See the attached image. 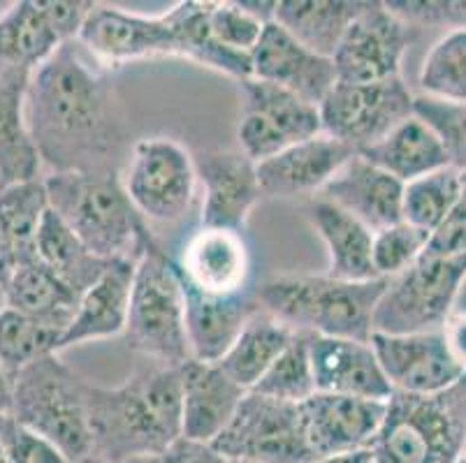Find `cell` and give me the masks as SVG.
Wrapping results in <instances>:
<instances>
[{
	"instance_id": "60d3db41",
	"label": "cell",
	"mask_w": 466,
	"mask_h": 463,
	"mask_svg": "<svg viewBox=\"0 0 466 463\" xmlns=\"http://www.w3.org/2000/svg\"><path fill=\"white\" fill-rule=\"evenodd\" d=\"M430 232L409 223H397L380 229L371 244V265L379 278H395L420 260L430 244Z\"/></svg>"
},
{
	"instance_id": "5b68a950",
	"label": "cell",
	"mask_w": 466,
	"mask_h": 463,
	"mask_svg": "<svg viewBox=\"0 0 466 463\" xmlns=\"http://www.w3.org/2000/svg\"><path fill=\"white\" fill-rule=\"evenodd\" d=\"M126 343L142 362L179 368L190 362L186 301L172 257L156 235L135 260Z\"/></svg>"
},
{
	"instance_id": "db71d44e",
	"label": "cell",
	"mask_w": 466,
	"mask_h": 463,
	"mask_svg": "<svg viewBox=\"0 0 466 463\" xmlns=\"http://www.w3.org/2000/svg\"><path fill=\"white\" fill-rule=\"evenodd\" d=\"M0 463H10V461H7V454H5V449H3V443H0Z\"/></svg>"
},
{
	"instance_id": "4316f807",
	"label": "cell",
	"mask_w": 466,
	"mask_h": 463,
	"mask_svg": "<svg viewBox=\"0 0 466 463\" xmlns=\"http://www.w3.org/2000/svg\"><path fill=\"white\" fill-rule=\"evenodd\" d=\"M304 216L328 250V274L325 276L350 280V283L379 278L371 265L374 232L370 227H364L353 216L320 197H313L304 206Z\"/></svg>"
},
{
	"instance_id": "74e56055",
	"label": "cell",
	"mask_w": 466,
	"mask_h": 463,
	"mask_svg": "<svg viewBox=\"0 0 466 463\" xmlns=\"http://www.w3.org/2000/svg\"><path fill=\"white\" fill-rule=\"evenodd\" d=\"M418 84L422 96L466 102V31H448L431 45L422 61Z\"/></svg>"
},
{
	"instance_id": "5bb4252c",
	"label": "cell",
	"mask_w": 466,
	"mask_h": 463,
	"mask_svg": "<svg viewBox=\"0 0 466 463\" xmlns=\"http://www.w3.org/2000/svg\"><path fill=\"white\" fill-rule=\"evenodd\" d=\"M77 42L109 72L144 58L179 56L172 12L144 16L118 7L93 5Z\"/></svg>"
},
{
	"instance_id": "8d00e7d4",
	"label": "cell",
	"mask_w": 466,
	"mask_h": 463,
	"mask_svg": "<svg viewBox=\"0 0 466 463\" xmlns=\"http://www.w3.org/2000/svg\"><path fill=\"white\" fill-rule=\"evenodd\" d=\"M63 331L5 308L0 313V364L12 377L46 355L61 352Z\"/></svg>"
},
{
	"instance_id": "e575fe53",
	"label": "cell",
	"mask_w": 466,
	"mask_h": 463,
	"mask_svg": "<svg viewBox=\"0 0 466 463\" xmlns=\"http://www.w3.org/2000/svg\"><path fill=\"white\" fill-rule=\"evenodd\" d=\"M207 5L209 3H195L186 0L172 7V16L177 24V42H179V56L198 63L202 67L228 75L237 82L253 79L251 54H241L220 45L209 31L207 21Z\"/></svg>"
},
{
	"instance_id": "ffe728a7",
	"label": "cell",
	"mask_w": 466,
	"mask_h": 463,
	"mask_svg": "<svg viewBox=\"0 0 466 463\" xmlns=\"http://www.w3.org/2000/svg\"><path fill=\"white\" fill-rule=\"evenodd\" d=\"M309 359L316 392L370 401H390L395 394L370 341L309 334Z\"/></svg>"
},
{
	"instance_id": "7402d4cb",
	"label": "cell",
	"mask_w": 466,
	"mask_h": 463,
	"mask_svg": "<svg viewBox=\"0 0 466 463\" xmlns=\"http://www.w3.org/2000/svg\"><path fill=\"white\" fill-rule=\"evenodd\" d=\"M355 148L328 137L299 142L272 158L258 163L262 197L290 199L298 195H316L325 188L329 178L355 156Z\"/></svg>"
},
{
	"instance_id": "cb8c5ba5",
	"label": "cell",
	"mask_w": 466,
	"mask_h": 463,
	"mask_svg": "<svg viewBox=\"0 0 466 463\" xmlns=\"http://www.w3.org/2000/svg\"><path fill=\"white\" fill-rule=\"evenodd\" d=\"M184 290L186 331H188L190 357L195 362L216 364L235 343L253 313L260 311L258 287L235 297H207Z\"/></svg>"
},
{
	"instance_id": "ac0fdd59",
	"label": "cell",
	"mask_w": 466,
	"mask_h": 463,
	"mask_svg": "<svg viewBox=\"0 0 466 463\" xmlns=\"http://www.w3.org/2000/svg\"><path fill=\"white\" fill-rule=\"evenodd\" d=\"M385 406L388 401L320 392L299 403L304 433L313 457L325 458L374 448L376 436L383 427Z\"/></svg>"
},
{
	"instance_id": "b9f144b4",
	"label": "cell",
	"mask_w": 466,
	"mask_h": 463,
	"mask_svg": "<svg viewBox=\"0 0 466 463\" xmlns=\"http://www.w3.org/2000/svg\"><path fill=\"white\" fill-rule=\"evenodd\" d=\"M207 21H209V31L216 40L232 51L241 54H251L253 46L258 45L262 35L260 19L247 12L239 3H209L207 5Z\"/></svg>"
},
{
	"instance_id": "f35d334b",
	"label": "cell",
	"mask_w": 466,
	"mask_h": 463,
	"mask_svg": "<svg viewBox=\"0 0 466 463\" xmlns=\"http://www.w3.org/2000/svg\"><path fill=\"white\" fill-rule=\"evenodd\" d=\"M251 392L274 398V401L295 403V406L316 394L311 359H309V334L295 331L286 350L277 357L272 367L267 368V373L258 380Z\"/></svg>"
},
{
	"instance_id": "2e32d148",
	"label": "cell",
	"mask_w": 466,
	"mask_h": 463,
	"mask_svg": "<svg viewBox=\"0 0 466 463\" xmlns=\"http://www.w3.org/2000/svg\"><path fill=\"white\" fill-rule=\"evenodd\" d=\"M370 343L380 371L397 394L430 397L446 392L466 373L448 352L441 329L406 337L371 334Z\"/></svg>"
},
{
	"instance_id": "11a10c76",
	"label": "cell",
	"mask_w": 466,
	"mask_h": 463,
	"mask_svg": "<svg viewBox=\"0 0 466 463\" xmlns=\"http://www.w3.org/2000/svg\"><path fill=\"white\" fill-rule=\"evenodd\" d=\"M455 463H466V458H464V457H461V458H457Z\"/></svg>"
},
{
	"instance_id": "9a60e30c",
	"label": "cell",
	"mask_w": 466,
	"mask_h": 463,
	"mask_svg": "<svg viewBox=\"0 0 466 463\" xmlns=\"http://www.w3.org/2000/svg\"><path fill=\"white\" fill-rule=\"evenodd\" d=\"M169 257L181 286L188 290L207 297H235L253 290L251 250L244 232L198 225Z\"/></svg>"
},
{
	"instance_id": "4dcf8cb0",
	"label": "cell",
	"mask_w": 466,
	"mask_h": 463,
	"mask_svg": "<svg viewBox=\"0 0 466 463\" xmlns=\"http://www.w3.org/2000/svg\"><path fill=\"white\" fill-rule=\"evenodd\" d=\"M360 156L388 172L390 176H395L404 186L415 178L436 172V169L451 167L439 139L415 116L406 118L395 130H390L380 142L360 151Z\"/></svg>"
},
{
	"instance_id": "484cf974",
	"label": "cell",
	"mask_w": 466,
	"mask_h": 463,
	"mask_svg": "<svg viewBox=\"0 0 466 463\" xmlns=\"http://www.w3.org/2000/svg\"><path fill=\"white\" fill-rule=\"evenodd\" d=\"M133 274L135 260H114L107 267V271L79 297L75 317L63 331L61 350L124 334L128 322Z\"/></svg>"
},
{
	"instance_id": "d6a6232c",
	"label": "cell",
	"mask_w": 466,
	"mask_h": 463,
	"mask_svg": "<svg viewBox=\"0 0 466 463\" xmlns=\"http://www.w3.org/2000/svg\"><path fill=\"white\" fill-rule=\"evenodd\" d=\"M37 260L79 297L107 271L114 260L96 257L49 206L35 232Z\"/></svg>"
},
{
	"instance_id": "44dd1931",
	"label": "cell",
	"mask_w": 466,
	"mask_h": 463,
	"mask_svg": "<svg viewBox=\"0 0 466 463\" xmlns=\"http://www.w3.org/2000/svg\"><path fill=\"white\" fill-rule=\"evenodd\" d=\"M318 197L353 216L374 235L404 220L401 218L404 184L362 158L360 153H355L353 158L329 178Z\"/></svg>"
},
{
	"instance_id": "d6986e66",
	"label": "cell",
	"mask_w": 466,
	"mask_h": 463,
	"mask_svg": "<svg viewBox=\"0 0 466 463\" xmlns=\"http://www.w3.org/2000/svg\"><path fill=\"white\" fill-rule=\"evenodd\" d=\"M251 70L253 79L286 88L313 107L339 82L332 58L313 54L277 21L262 28L260 40L251 51Z\"/></svg>"
},
{
	"instance_id": "bcb514c9",
	"label": "cell",
	"mask_w": 466,
	"mask_h": 463,
	"mask_svg": "<svg viewBox=\"0 0 466 463\" xmlns=\"http://www.w3.org/2000/svg\"><path fill=\"white\" fill-rule=\"evenodd\" d=\"M37 3H40L46 21H49V25H52L63 45L77 40L84 21H86L93 5H96L91 0H37Z\"/></svg>"
},
{
	"instance_id": "e0dca14e",
	"label": "cell",
	"mask_w": 466,
	"mask_h": 463,
	"mask_svg": "<svg viewBox=\"0 0 466 463\" xmlns=\"http://www.w3.org/2000/svg\"><path fill=\"white\" fill-rule=\"evenodd\" d=\"M195 174L202 186V227L244 232L262 199L258 165L241 151H198Z\"/></svg>"
},
{
	"instance_id": "603a6c76",
	"label": "cell",
	"mask_w": 466,
	"mask_h": 463,
	"mask_svg": "<svg viewBox=\"0 0 466 463\" xmlns=\"http://www.w3.org/2000/svg\"><path fill=\"white\" fill-rule=\"evenodd\" d=\"M244 397L247 389L216 364L186 362L181 367V438L211 445L235 418Z\"/></svg>"
},
{
	"instance_id": "9f6ffc18",
	"label": "cell",
	"mask_w": 466,
	"mask_h": 463,
	"mask_svg": "<svg viewBox=\"0 0 466 463\" xmlns=\"http://www.w3.org/2000/svg\"><path fill=\"white\" fill-rule=\"evenodd\" d=\"M464 458H466V440H464Z\"/></svg>"
},
{
	"instance_id": "ba28073f",
	"label": "cell",
	"mask_w": 466,
	"mask_h": 463,
	"mask_svg": "<svg viewBox=\"0 0 466 463\" xmlns=\"http://www.w3.org/2000/svg\"><path fill=\"white\" fill-rule=\"evenodd\" d=\"M466 271V255L420 260L388 280L371 317V334H427L439 331L452 313L457 287Z\"/></svg>"
},
{
	"instance_id": "f546056e",
	"label": "cell",
	"mask_w": 466,
	"mask_h": 463,
	"mask_svg": "<svg viewBox=\"0 0 466 463\" xmlns=\"http://www.w3.org/2000/svg\"><path fill=\"white\" fill-rule=\"evenodd\" d=\"M46 206L42 178L0 190V286L21 265L37 260L35 232Z\"/></svg>"
},
{
	"instance_id": "c3c4849f",
	"label": "cell",
	"mask_w": 466,
	"mask_h": 463,
	"mask_svg": "<svg viewBox=\"0 0 466 463\" xmlns=\"http://www.w3.org/2000/svg\"><path fill=\"white\" fill-rule=\"evenodd\" d=\"M441 334L446 338L448 352L452 355V359L466 371V316L451 313L446 325L441 327Z\"/></svg>"
},
{
	"instance_id": "83f0119b",
	"label": "cell",
	"mask_w": 466,
	"mask_h": 463,
	"mask_svg": "<svg viewBox=\"0 0 466 463\" xmlns=\"http://www.w3.org/2000/svg\"><path fill=\"white\" fill-rule=\"evenodd\" d=\"M367 0H277L274 21L307 49L332 58Z\"/></svg>"
},
{
	"instance_id": "d4e9b609",
	"label": "cell",
	"mask_w": 466,
	"mask_h": 463,
	"mask_svg": "<svg viewBox=\"0 0 466 463\" xmlns=\"http://www.w3.org/2000/svg\"><path fill=\"white\" fill-rule=\"evenodd\" d=\"M33 72L0 67V190L40 181V153L26 123V91Z\"/></svg>"
},
{
	"instance_id": "836d02e7",
	"label": "cell",
	"mask_w": 466,
	"mask_h": 463,
	"mask_svg": "<svg viewBox=\"0 0 466 463\" xmlns=\"http://www.w3.org/2000/svg\"><path fill=\"white\" fill-rule=\"evenodd\" d=\"M61 45L37 0L15 3L0 16V67L33 72L49 61Z\"/></svg>"
},
{
	"instance_id": "1f68e13d",
	"label": "cell",
	"mask_w": 466,
	"mask_h": 463,
	"mask_svg": "<svg viewBox=\"0 0 466 463\" xmlns=\"http://www.w3.org/2000/svg\"><path fill=\"white\" fill-rule=\"evenodd\" d=\"M292 337H295V331L288 329L277 317L260 308L244 325L239 337L216 362V367L232 382H237L241 389L251 392L258 380L267 373V368L272 367L277 357L286 350Z\"/></svg>"
},
{
	"instance_id": "f6af8a7d",
	"label": "cell",
	"mask_w": 466,
	"mask_h": 463,
	"mask_svg": "<svg viewBox=\"0 0 466 463\" xmlns=\"http://www.w3.org/2000/svg\"><path fill=\"white\" fill-rule=\"evenodd\" d=\"M425 255L431 257H455L466 255V172H461V193L448 218L431 232Z\"/></svg>"
},
{
	"instance_id": "f1b7e54d",
	"label": "cell",
	"mask_w": 466,
	"mask_h": 463,
	"mask_svg": "<svg viewBox=\"0 0 466 463\" xmlns=\"http://www.w3.org/2000/svg\"><path fill=\"white\" fill-rule=\"evenodd\" d=\"M3 290L7 308L58 331L67 329L79 304L77 292H72L40 260L26 262L12 271Z\"/></svg>"
},
{
	"instance_id": "8992f818",
	"label": "cell",
	"mask_w": 466,
	"mask_h": 463,
	"mask_svg": "<svg viewBox=\"0 0 466 463\" xmlns=\"http://www.w3.org/2000/svg\"><path fill=\"white\" fill-rule=\"evenodd\" d=\"M466 373L446 392L392 394L374 443L376 463H455L464 457Z\"/></svg>"
},
{
	"instance_id": "ab89813d",
	"label": "cell",
	"mask_w": 466,
	"mask_h": 463,
	"mask_svg": "<svg viewBox=\"0 0 466 463\" xmlns=\"http://www.w3.org/2000/svg\"><path fill=\"white\" fill-rule=\"evenodd\" d=\"M413 116L425 123L448 156L451 167L466 172V102L413 96Z\"/></svg>"
},
{
	"instance_id": "3957f363",
	"label": "cell",
	"mask_w": 466,
	"mask_h": 463,
	"mask_svg": "<svg viewBox=\"0 0 466 463\" xmlns=\"http://www.w3.org/2000/svg\"><path fill=\"white\" fill-rule=\"evenodd\" d=\"M49 209L103 260H137L151 225L137 214L121 172H56L42 178Z\"/></svg>"
},
{
	"instance_id": "681fc988",
	"label": "cell",
	"mask_w": 466,
	"mask_h": 463,
	"mask_svg": "<svg viewBox=\"0 0 466 463\" xmlns=\"http://www.w3.org/2000/svg\"><path fill=\"white\" fill-rule=\"evenodd\" d=\"M12 401H15V377L0 364V415H12Z\"/></svg>"
},
{
	"instance_id": "f907efd6",
	"label": "cell",
	"mask_w": 466,
	"mask_h": 463,
	"mask_svg": "<svg viewBox=\"0 0 466 463\" xmlns=\"http://www.w3.org/2000/svg\"><path fill=\"white\" fill-rule=\"evenodd\" d=\"M313 463H376L374 449H360V452L334 454V457L316 458Z\"/></svg>"
},
{
	"instance_id": "4fadbf2b",
	"label": "cell",
	"mask_w": 466,
	"mask_h": 463,
	"mask_svg": "<svg viewBox=\"0 0 466 463\" xmlns=\"http://www.w3.org/2000/svg\"><path fill=\"white\" fill-rule=\"evenodd\" d=\"M418 31L420 28L400 19L385 3L367 0L334 51L337 79L346 84H374L401 76V61L418 40Z\"/></svg>"
},
{
	"instance_id": "816d5d0a",
	"label": "cell",
	"mask_w": 466,
	"mask_h": 463,
	"mask_svg": "<svg viewBox=\"0 0 466 463\" xmlns=\"http://www.w3.org/2000/svg\"><path fill=\"white\" fill-rule=\"evenodd\" d=\"M452 313H455V316H466V271L460 280V287H457L455 304H452Z\"/></svg>"
},
{
	"instance_id": "30bf717a",
	"label": "cell",
	"mask_w": 466,
	"mask_h": 463,
	"mask_svg": "<svg viewBox=\"0 0 466 463\" xmlns=\"http://www.w3.org/2000/svg\"><path fill=\"white\" fill-rule=\"evenodd\" d=\"M211 448L228 461L241 463H313L302 413L295 403L274 401L247 392Z\"/></svg>"
},
{
	"instance_id": "9c48e42d",
	"label": "cell",
	"mask_w": 466,
	"mask_h": 463,
	"mask_svg": "<svg viewBox=\"0 0 466 463\" xmlns=\"http://www.w3.org/2000/svg\"><path fill=\"white\" fill-rule=\"evenodd\" d=\"M121 184L147 223H179L193 206L198 186L193 153L169 137L137 139L121 169Z\"/></svg>"
},
{
	"instance_id": "7dc6e473",
	"label": "cell",
	"mask_w": 466,
	"mask_h": 463,
	"mask_svg": "<svg viewBox=\"0 0 466 463\" xmlns=\"http://www.w3.org/2000/svg\"><path fill=\"white\" fill-rule=\"evenodd\" d=\"M228 458L220 457L211 445L195 443V440L179 438L169 445L165 452L149 458H139L133 463H226Z\"/></svg>"
},
{
	"instance_id": "7bdbcfd3",
	"label": "cell",
	"mask_w": 466,
	"mask_h": 463,
	"mask_svg": "<svg viewBox=\"0 0 466 463\" xmlns=\"http://www.w3.org/2000/svg\"><path fill=\"white\" fill-rule=\"evenodd\" d=\"M0 443L10 463H70L66 454L12 415H0Z\"/></svg>"
},
{
	"instance_id": "277c9868",
	"label": "cell",
	"mask_w": 466,
	"mask_h": 463,
	"mask_svg": "<svg viewBox=\"0 0 466 463\" xmlns=\"http://www.w3.org/2000/svg\"><path fill=\"white\" fill-rule=\"evenodd\" d=\"M388 280L350 283L329 276H274L258 287V301L262 311L299 334L370 341L371 317Z\"/></svg>"
},
{
	"instance_id": "6f0895ef",
	"label": "cell",
	"mask_w": 466,
	"mask_h": 463,
	"mask_svg": "<svg viewBox=\"0 0 466 463\" xmlns=\"http://www.w3.org/2000/svg\"><path fill=\"white\" fill-rule=\"evenodd\" d=\"M226 463H241V461H226Z\"/></svg>"
},
{
	"instance_id": "f5cc1de1",
	"label": "cell",
	"mask_w": 466,
	"mask_h": 463,
	"mask_svg": "<svg viewBox=\"0 0 466 463\" xmlns=\"http://www.w3.org/2000/svg\"><path fill=\"white\" fill-rule=\"evenodd\" d=\"M7 308V299H5V290H3V286H0V313L5 311Z\"/></svg>"
},
{
	"instance_id": "7a4b0ae2",
	"label": "cell",
	"mask_w": 466,
	"mask_h": 463,
	"mask_svg": "<svg viewBox=\"0 0 466 463\" xmlns=\"http://www.w3.org/2000/svg\"><path fill=\"white\" fill-rule=\"evenodd\" d=\"M91 461L133 463L181 438V367L144 362L118 388L88 385Z\"/></svg>"
},
{
	"instance_id": "52a82bcc",
	"label": "cell",
	"mask_w": 466,
	"mask_h": 463,
	"mask_svg": "<svg viewBox=\"0 0 466 463\" xmlns=\"http://www.w3.org/2000/svg\"><path fill=\"white\" fill-rule=\"evenodd\" d=\"M88 385L58 355L42 357L15 376L12 418L56 445L70 463H88Z\"/></svg>"
},
{
	"instance_id": "d590c367",
	"label": "cell",
	"mask_w": 466,
	"mask_h": 463,
	"mask_svg": "<svg viewBox=\"0 0 466 463\" xmlns=\"http://www.w3.org/2000/svg\"><path fill=\"white\" fill-rule=\"evenodd\" d=\"M461 193V172L443 167L404 186L401 218L425 232H436Z\"/></svg>"
},
{
	"instance_id": "7c38bea8",
	"label": "cell",
	"mask_w": 466,
	"mask_h": 463,
	"mask_svg": "<svg viewBox=\"0 0 466 463\" xmlns=\"http://www.w3.org/2000/svg\"><path fill=\"white\" fill-rule=\"evenodd\" d=\"M241 91L244 107L237 126V139L239 151L256 165L323 133L318 107L292 96L286 88L247 79L241 82Z\"/></svg>"
},
{
	"instance_id": "6da1fadb",
	"label": "cell",
	"mask_w": 466,
	"mask_h": 463,
	"mask_svg": "<svg viewBox=\"0 0 466 463\" xmlns=\"http://www.w3.org/2000/svg\"><path fill=\"white\" fill-rule=\"evenodd\" d=\"M26 123L52 174L121 172L133 148L112 72L77 40L33 70Z\"/></svg>"
},
{
	"instance_id": "8fae6325",
	"label": "cell",
	"mask_w": 466,
	"mask_h": 463,
	"mask_svg": "<svg viewBox=\"0 0 466 463\" xmlns=\"http://www.w3.org/2000/svg\"><path fill=\"white\" fill-rule=\"evenodd\" d=\"M318 114L323 135L360 153L413 116V93L404 76L374 84L337 82Z\"/></svg>"
},
{
	"instance_id": "ee69618b",
	"label": "cell",
	"mask_w": 466,
	"mask_h": 463,
	"mask_svg": "<svg viewBox=\"0 0 466 463\" xmlns=\"http://www.w3.org/2000/svg\"><path fill=\"white\" fill-rule=\"evenodd\" d=\"M385 5L415 28L448 25L452 31H466V0H388Z\"/></svg>"
}]
</instances>
